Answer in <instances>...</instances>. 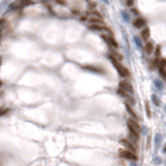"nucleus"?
I'll list each match as a JSON object with an SVG mask.
<instances>
[{
    "instance_id": "1",
    "label": "nucleus",
    "mask_w": 166,
    "mask_h": 166,
    "mask_svg": "<svg viewBox=\"0 0 166 166\" xmlns=\"http://www.w3.org/2000/svg\"><path fill=\"white\" fill-rule=\"evenodd\" d=\"M110 59L112 60L113 65L116 67V69H117L118 73H119L121 76H123V77H127V76L130 75V71L127 70V68H126V67H124L122 64H120V62H119V61H117V60H115V59H113V58H111V57H110Z\"/></svg>"
},
{
    "instance_id": "2",
    "label": "nucleus",
    "mask_w": 166,
    "mask_h": 166,
    "mask_svg": "<svg viewBox=\"0 0 166 166\" xmlns=\"http://www.w3.org/2000/svg\"><path fill=\"white\" fill-rule=\"evenodd\" d=\"M127 127L130 132H134V133H138L139 134L141 131V127L139 125V123L137 122V120L135 119H129L127 120Z\"/></svg>"
},
{
    "instance_id": "3",
    "label": "nucleus",
    "mask_w": 166,
    "mask_h": 166,
    "mask_svg": "<svg viewBox=\"0 0 166 166\" xmlns=\"http://www.w3.org/2000/svg\"><path fill=\"white\" fill-rule=\"evenodd\" d=\"M119 156L123 159H126V160H137L136 155L133 152H130L127 149H121L119 152Z\"/></svg>"
},
{
    "instance_id": "4",
    "label": "nucleus",
    "mask_w": 166,
    "mask_h": 166,
    "mask_svg": "<svg viewBox=\"0 0 166 166\" xmlns=\"http://www.w3.org/2000/svg\"><path fill=\"white\" fill-rule=\"evenodd\" d=\"M101 38L110 45V46H112V47H114V48H117L118 47V43H117V41L112 37V36H110V35H107V34H102L101 35Z\"/></svg>"
},
{
    "instance_id": "5",
    "label": "nucleus",
    "mask_w": 166,
    "mask_h": 166,
    "mask_svg": "<svg viewBox=\"0 0 166 166\" xmlns=\"http://www.w3.org/2000/svg\"><path fill=\"white\" fill-rule=\"evenodd\" d=\"M119 89H121L122 91H124V92H126V93H131V94L134 92L133 86L130 84L129 81H126V80H121V81H120Z\"/></svg>"
},
{
    "instance_id": "6",
    "label": "nucleus",
    "mask_w": 166,
    "mask_h": 166,
    "mask_svg": "<svg viewBox=\"0 0 166 166\" xmlns=\"http://www.w3.org/2000/svg\"><path fill=\"white\" fill-rule=\"evenodd\" d=\"M120 143L124 146V147H126V149L127 150H130V152H135L136 150V147H135V145L133 144V143H131L129 140H126V139H122L121 141H120Z\"/></svg>"
},
{
    "instance_id": "7",
    "label": "nucleus",
    "mask_w": 166,
    "mask_h": 166,
    "mask_svg": "<svg viewBox=\"0 0 166 166\" xmlns=\"http://www.w3.org/2000/svg\"><path fill=\"white\" fill-rule=\"evenodd\" d=\"M89 27H90L91 29H94V31H105V32L110 33V31L104 25H102V24H91Z\"/></svg>"
},
{
    "instance_id": "8",
    "label": "nucleus",
    "mask_w": 166,
    "mask_h": 166,
    "mask_svg": "<svg viewBox=\"0 0 166 166\" xmlns=\"http://www.w3.org/2000/svg\"><path fill=\"white\" fill-rule=\"evenodd\" d=\"M158 65H159V69H160L162 76L165 77V75H166V62H165V60H160Z\"/></svg>"
},
{
    "instance_id": "9",
    "label": "nucleus",
    "mask_w": 166,
    "mask_h": 166,
    "mask_svg": "<svg viewBox=\"0 0 166 166\" xmlns=\"http://www.w3.org/2000/svg\"><path fill=\"white\" fill-rule=\"evenodd\" d=\"M134 25H135V27H137V28H143L144 25H145V21L142 18H137L134 21Z\"/></svg>"
},
{
    "instance_id": "10",
    "label": "nucleus",
    "mask_w": 166,
    "mask_h": 166,
    "mask_svg": "<svg viewBox=\"0 0 166 166\" xmlns=\"http://www.w3.org/2000/svg\"><path fill=\"white\" fill-rule=\"evenodd\" d=\"M149 36H150V32H149V28L148 27H143V29L141 32V38L144 40V41H147L149 39Z\"/></svg>"
},
{
    "instance_id": "11",
    "label": "nucleus",
    "mask_w": 166,
    "mask_h": 166,
    "mask_svg": "<svg viewBox=\"0 0 166 166\" xmlns=\"http://www.w3.org/2000/svg\"><path fill=\"white\" fill-rule=\"evenodd\" d=\"M109 57H111V58H113V59H115V60H117V61H121L122 59H123V57L119 53V52H117V51H115V50H112L111 51V54L109 55Z\"/></svg>"
},
{
    "instance_id": "12",
    "label": "nucleus",
    "mask_w": 166,
    "mask_h": 166,
    "mask_svg": "<svg viewBox=\"0 0 166 166\" xmlns=\"http://www.w3.org/2000/svg\"><path fill=\"white\" fill-rule=\"evenodd\" d=\"M144 49H145V51H146L148 54L153 53V52H154V50H155L154 43H152V42H147V43L145 44V46H144Z\"/></svg>"
},
{
    "instance_id": "13",
    "label": "nucleus",
    "mask_w": 166,
    "mask_h": 166,
    "mask_svg": "<svg viewBox=\"0 0 166 166\" xmlns=\"http://www.w3.org/2000/svg\"><path fill=\"white\" fill-rule=\"evenodd\" d=\"M125 105H126V110L129 111V113H130V114H131L133 117H135V119H137V115H136V113H135L134 111H133V109H132V105H130V104H127V103H126Z\"/></svg>"
},
{
    "instance_id": "14",
    "label": "nucleus",
    "mask_w": 166,
    "mask_h": 166,
    "mask_svg": "<svg viewBox=\"0 0 166 166\" xmlns=\"http://www.w3.org/2000/svg\"><path fill=\"white\" fill-rule=\"evenodd\" d=\"M145 108H146V112H147V116L148 117H150L152 115V113H150V110H149V104H148V102H146V104H145Z\"/></svg>"
},
{
    "instance_id": "15",
    "label": "nucleus",
    "mask_w": 166,
    "mask_h": 166,
    "mask_svg": "<svg viewBox=\"0 0 166 166\" xmlns=\"http://www.w3.org/2000/svg\"><path fill=\"white\" fill-rule=\"evenodd\" d=\"M160 54H161V47L158 46V47L156 48V57H157V58L160 57Z\"/></svg>"
},
{
    "instance_id": "16",
    "label": "nucleus",
    "mask_w": 166,
    "mask_h": 166,
    "mask_svg": "<svg viewBox=\"0 0 166 166\" xmlns=\"http://www.w3.org/2000/svg\"><path fill=\"white\" fill-rule=\"evenodd\" d=\"M9 110L5 109V110H0V115H4V113H7Z\"/></svg>"
},
{
    "instance_id": "17",
    "label": "nucleus",
    "mask_w": 166,
    "mask_h": 166,
    "mask_svg": "<svg viewBox=\"0 0 166 166\" xmlns=\"http://www.w3.org/2000/svg\"><path fill=\"white\" fill-rule=\"evenodd\" d=\"M133 1H134V0H127V5H132L133 4Z\"/></svg>"
},
{
    "instance_id": "18",
    "label": "nucleus",
    "mask_w": 166,
    "mask_h": 166,
    "mask_svg": "<svg viewBox=\"0 0 166 166\" xmlns=\"http://www.w3.org/2000/svg\"><path fill=\"white\" fill-rule=\"evenodd\" d=\"M3 23H4V19H1V20H0V27L3 25Z\"/></svg>"
},
{
    "instance_id": "19",
    "label": "nucleus",
    "mask_w": 166,
    "mask_h": 166,
    "mask_svg": "<svg viewBox=\"0 0 166 166\" xmlns=\"http://www.w3.org/2000/svg\"><path fill=\"white\" fill-rule=\"evenodd\" d=\"M0 65H1V58H0Z\"/></svg>"
},
{
    "instance_id": "20",
    "label": "nucleus",
    "mask_w": 166,
    "mask_h": 166,
    "mask_svg": "<svg viewBox=\"0 0 166 166\" xmlns=\"http://www.w3.org/2000/svg\"><path fill=\"white\" fill-rule=\"evenodd\" d=\"M0 85H1V82H0Z\"/></svg>"
}]
</instances>
